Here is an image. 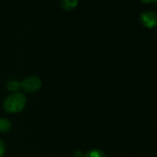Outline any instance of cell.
<instances>
[{
	"mask_svg": "<svg viewBox=\"0 0 157 157\" xmlns=\"http://www.w3.org/2000/svg\"><path fill=\"white\" fill-rule=\"evenodd\" d=\"M83 157H106V155L105 151L100 149H92L83 154Z\"/></svg>",
	"mask_w": 157,
	"mask_h": 157,
	"instance_id": "52a82bcc",
	"label": "cell"
},
{
	"mask_svg": "<svg viewBox=\"0 0 157 157\" xmlns=\"http://www.w3.org/2000/svg\"><path fill=\"white\" fill-rule=\"evenodd\" d=\"M140 1L145 4H151V3H156L157 0H140Z\"/></svg>",
	"mask_w": 157,
	"mask_h": 157,
	"instance_id": "30bf717a",
	"label": "cell"
},
{
	"mask_svg": "<svg viewBox=\"0 0 157 157\" xmlns=\"http://www.w3.org/2000/svg\"><path fill=\"white\" fill-rule=\"evenodd\" d=\"M21 82V89L23 92L28 94H34L37 93L43 85L42 80L35 75H31L25 78Z\"/></svg>",
	"mask_w": 157,
	"mask_h": 157,
	"instance_id": "7a4b0ae2",
	"label": "cell"
},
{
	"mask_svg": "<svg viewBox=\"0 0 157 157\" xmlns=\"http://www.w3.org/2000/svg\"><path fill=\"white\" fill-rule=\"evenodd\" d=\"M74 157H83V153L82 152H81V151H74Z\"/></svg>",
	"mask_w": 157,
	"mask_h": 157,
	"instance_id": "9c48e42d",
	"label": "cell"
},
{
	"mask_svg": "<svg viewBox=\"0 0 157 157\" xmlns=\"http://www.w3.org/2000/svg\"><path fill=\"white\" fill-rule=\"evenodd\" d=\"M7 151V146L3 140L0 139V157H3L6 154Z\"/></svg>",
	"mask_w": 157,
	"mask_h": 157,
	"instance_id": "ba28073f",
	"label": "cell"
},
{
	"mask_svg": "<svg viewBox=\"0 0 157 157\" xmlns=\"http://www.w3.org/2000/svg\"><path fill=\"white\" fill-rule=\"evenodd\" d=\"M7 89L11 93L19 92V90L21 89V82L18 80H10L7 82Z\"/></svg>",
	"mask_w": 157,
	"mask_h": 157,
	"instance_id": "5b68a950",
	"label": "cell"
},
{
	"mask_svg": "<svg viewBox=\"0 0 157 157\" xmlns=\"http://www.w3.org/2000/svg\"><path fill=\"white\" fill-rule=\"evenodd\" d=\"M140 22L147 29H153L157 27V13L151 10H146L140 13Z\"/></svg>",
	"mask_w": 157,
	"mask_h": 157,
	"instance_id": "3957f363",
	"label": "cell"
},
{
	"mask_svg": "<svg viewBox=\"0 0 157 157\" xmlns=\"http://www.w3.org/2000/svg\"><path fill=\"white\" fill-rule=\"evenodd\" d=\"M12 129V123L6 117H0V133L6 134Z\"/></svg>",
	"mask_w": 157,
	"mask_h": 157,
	"instance_id": "277c9868",
	"label": "cell"
},
{
	"mask_svg": "<svg viewBox=\"0 0 157 157\" xmlns=\"http://www.w3.org/2000/svg\"><path fill=\"white\" fill-rule=\"evenodd\" d=\"M27 105V97L21 92L11 93L3 102V109L6 113L15 115L22 112Z\"/></svg>",
	"mask_w": 157,
	"mask_h": 157,
	"instance_id": "6da1fadb",
	"label": "cell"
},
{
	"mask_svg": "<svg viewBox=\"0 0 157 157\" xmlns=\"http://www.w3.org/2000/svg\"><path fill=\"white\" fill-rule=\"evenodd\" d=\"M78 5V0H61V7L65 10H71Z\"/></svg>",
	"mask_w": 157,
	"mask_h": 157,
	"instance_id": "8992f818",
	"label": "cell"
}]
</instances>
